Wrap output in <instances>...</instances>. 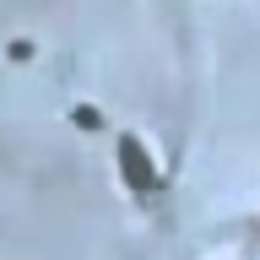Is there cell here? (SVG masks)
Instances as JSON below:
<instances>
[{"mask_svg": "<svg viewBox=\"0 0 260 260\" xmlns=\"http://www.w3.org/2000/svg\"><path fill=\"white\" fill-rule=\"evenodd\" d=\"M119 168H125V179L136 184V190H152V184H157V168H152V157L141 152V141H136V136H125V141H119Z\"/></svg>", "mask_w": 260, "mask_h": 260, "instance_id": "6da1fadb", "label": "cell"}]
</instances>
